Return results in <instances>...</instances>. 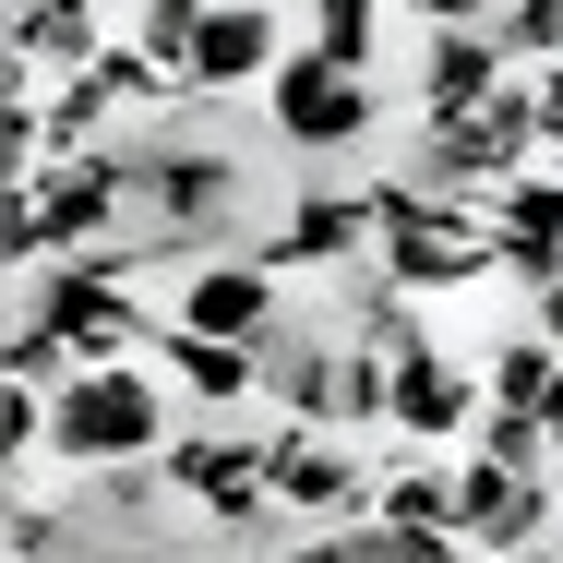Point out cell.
Listing matches in <instances>:
<instances>
[{
  "mask_svg": "<svg viewBox=\"0 0 563 563\" xmlns=\"http://www.w3.org/2000/svg\"><path fill=\"white\" fill-rule=\"evenodd\" d=\"M264 120H276V144H300V156H347L384 109H372V73H360V60L288 48V60H276V85H264Z\"/></svg>",
  "mask_w": 563,
  "mask_h": 563,
  "instance_id": "obj_8",
  "label": "cell"
},
{
  "mask_svg": "<svg viewBox=\"0 0 563 563\" xmlns=\"http://www.w3.org/2000/svg\"><path fill=\"white\" fill-rule=\"evenodd\" d=\"M240 192H252V168L228 144H192V132L132 144V252L144 264H205L240 228Z\"/></svg>",
  "mask_w": 563,
  "mask_h": 563,
  "instance_id": "obj_1",
  "label": "cell"
},
{
  "mask_svg": "<svg viewBox=\"0 0 563 563\" xmlns=\"http://www.w3.org/2000/svg\"><path fill=\"white\" fill-rule=\"evenodd\" d=\"M492 24H504V48H516V73H540V60H563V0H504Z\"/></svg>",
  "mask_w": 563,
  "mask_h": 563,
  "instance_id": "obj_23",
  "label": "cell"
},
{
  "mask_svg": "<svg viewBox=\"0 0 563 563\" xmlns=\"http://www.w3.org/2000/svg\"><path fill=\"white\" fill-rule=\"evenodd\" d=\"M504 85H516L504 24H432V48H420V120H455L479 97H504Z\"/></svg>",
  "mask_w": 563,
  "mask_h": 563,
  "instance_id": "obj_15",
  "label": "cell"
},
{
  "mask_svg": "<svg viewBox=\"0 0 563 563\" xmlns=\"http://www.w3.org/2000/svg\"><path fill=\"white\" fill-rule=\"evenodd\" d=\"M492 228H504V288H552L563 276V168H516V180H492Z\"/></svg>",
  "mask_w": 563,
  "mask_h": 563,
  "instance_id": "obj_12",
  "label": "cell"
},
{
  "mask_svg": "<svg viewBox=\"0 0 563 563\" xmlns=\"http://www.w3.org/2000/svg\"><path fill=\"white\" fill-rule=\"evenodd\" d=\"M205 12L217 0H144V24H132V48L168 73V85H192V48H205Z\"/></svg>",
  "mask_w": 563,
  "mask_h": 563,
  "instance_id": "obj_19",
  "label": "cell"
},
{
  "mask_svg": "<svg viewBox=\"0 0 563 563\" xmlns=\"http://www.w3.org/2000/svg\"><path fill=\"white\" fill-rule=\"evenodd\" d=\"M132 455H168V372L156 360H85L60 396H48V467H132Z\"/></svg>",
  "mask_w": 563,
  "mask_h": 563,
  "instance_id": "obj_3",
  "label": "cell"
},
{
  "mask_svg": "<svg viewBox=\"0 0 563 563\" xmlns=\"http://www.w3.org/2000/svg\"><path fill=\"white\" fill-rule=\"evenodd\" d=\"M336 384H347V324L336 312H288L264 336V408L276 420H336Z\"/></svg>",
  "mask_w": 563,
  "mask_h": 563,
  "instance_id": "obj_11",
  "label": "cell"
},
{
  "mask_svg": "<svg viewBox=\"0 0 563 563\" xmlns=\"http://www.w3.org/2000/svg\"><path fill=\"white\" fill-rule=\"evenodd\" d=\"M132 563H168V552H132Z\"/></svg>",
  "mask_w": 563,
  "mask_h": 563,
  "instance_id": "obj_28",
  "label": "cell"
},
{
  "mask_svg": "<svg viewBox=\"0 0 563 563\" xmlns=\"http://www.w3.org/2000/svg\"><path fill=\"white\" fill-rule=\"evenodd\" d=\"M552 444H563V384H552Z\"/></svg>",
  "mask_w": 563,
  "mask_h": 563,
  "instance_id": "obj_27",
  "label": "cell"
},
{
  "mask_svg": "<svg viewBox=\"0 0 563 563\" xmlns=\"http://www.w3.org/2000/svg\"><path fill=\"white\" fill-rule=\"evenodd\" d=\"M552 156V132H540V97H528V73L504 85V97H479V109L455 120H420V156H408V180L420 192H492V180H516V168H540Z\"/></svg>",
  "mask_w": 563,
  "mask_h": 563,
  "instance_id": "obj_4",
  "label": "cell"
},
{
  "mask_svg": "<svg viewBox=\"0 0 563 563\" xmlns=\"http://www.w3.org/2000/svg\"><path fill=\"white\" fill-rule=\"evenodd\" d=\"M276 60H288V24H276V0H217L205 12V48H192V97H264L276 85Z\"/></svg>",
  "mask_w": 563,
  "mask_h": 563,
  "instance_id": "obj_14",
  "label": "cell"
},
{
  "mask_svg": "<svg viewBox=\"0 0 563 563\" xmlns=\"http://www.w3.org/2000/svg\"><path fill=\"white\" fill-rule=\"evenodd\" d=\"M528 563H552V552H528Z\"/></svg>",
  "mask_w": 563,
  "mask_h": 563,
  "instance_id": "obj_30",
  "label": "cell"
},
{
  "mask_svg": "<svg viewBox=\"0 0 563 563\" xmlns=\"http://www.w3.org/2000/svg\"><path fill=\"white\" fill-rule=\"evenodd\" d=\"M360 563H479L467 552V528H396V516H360V528H336Z\"/></svg>",
  "mask_w": 563,
  "mask_h": 563,
  "instance_id": "obj_18",
  "label": "cell"
},
{
  "mask_svg": "<svg viewBox=\"0 0 563 563\" xmlns=\"http://www.w3.org/2000/svg\"><path fill=\"white\" fill-rule=\"evenodd\" d=\"M73 540H85V504H48V492L24 479V492H12V563H60Z\"/></svg>",
  "mask_w": 563,
  "mask_h": 563,
  "instance_id": "obj_20",
  "label": "cell"
},
{
  "mask_svg": "<svg viewBox=\"0 0 563 563\" xmlns=\"http://www.w3.org/2000/svg\"><path fill=\"white\" fill-rule=\"evenodd\" d=\"M479 384H492V408H528V420H552V384H563V347L528 324V336H504L479 360Z\"/></svg>",
  "mask_w": 563,
  "mask_h": 563,
  "instance_id": "obj_17",
  "label": "cell"
},
{
  "mask_svg": "<svg viewBox=\"0 0 563 563\" xmlns=\"http://www.w3.org/2000/svg\"><path fill=\"white\" fill-rule=\"evenodd\" d=\"M563 467H504V455H467V552L479 563H528L552 540Z\"/></svg>",
  "mask_w": 563,
  "mask_h": 563,
  "instance_id": "obj_10",
  "label": "cell"
},
{
  "mask_svg": "<svg viewBox=\"0 0 563 563\" xmlns=\"http://www.w3.org/2000/svg\"><path fill=\"white\" fill-rule=\"evenodd\" d=\"M168 324L264 347L276 324H288V276H276L264 252H205V264H180V288H168Z\"/></svg>",
  "mask_w": 563,
  "mask_h": 563,
  "instance_id": "obj_9",
  "label": "cell"
},
{
  "mask_svg": "<svg viewBox=\"0 0 563 563\" xmlns=\"http://www.w3.org/2000/svg\"><path fill=\"white\" fill-rule=\"evenodd\" d=\"M132 240V144H85L12 192V264H85Z\"/></svg>",
  "mask_w": 563,
  "mask_h": 563,
  "instance_id": "obj_2",
  "label": "cell"
},
{
  "mask_svg": "<svg viewBox=\"0 0 563 563\" xmlns=\"http://www.w3.org/2000/svg\"><path fill=\"white\" fill-rule=\"evenodd\" d=\"M540 336L563 347V276H552V288H540Z\"/></svg>",
  "mask_w": 563,
  "mask_h": 563,
  "instance_id": "obj_26",
  "label": "cell"
},
{
  "mask_svg": "<svg viewBox=\"0 0 563 563\" xmlns=\"http://www.w3.org/2000/svg\"><path fill=\"white\" fill-rule=\"evenodd\" d=\"M528 97H540V132L563 144V60H540V73H528Z\"/></svg>",
  "mask_w": 563,
  "mask_h": 563,
  "instance_id": "obj_24",
  "label": "cell"
},
{
  "mask_svg": "<svg viewBox=\"0 0 563 563\" xmlns=\"http://www.w3.org/2000/svg\"><path fill=\"white\" fill-rule=\"evenodd\" d=\"M252 252H264L288 288L347 276V264H384V205H372V180H360V192H347V180H312V192H288V217L252 228Z\"/></svg>",
  "mask_w": 563,
  "mask_h": 563,
  "instance_id": "obj_5",
  "label": "cell"
},
{
  "mask_svg": "<svg viewBox=\"0 0 563 563\" xmlns=\"http://www.w3.org/2000/svg\"><path fill=\"white\" fill-rule=\"evenodd\" d=\"M384 12H396V0H312V48L372 73V48H384Z\"/></svg>",
  "mask_w": 563,
  "mask_h": 563,
  "instance_id": "obj_22",
  "label": "cell"
},
{
  "mask_svg": "<svg viewBox=\"0 0 563 563\" xmlns=\"http://www.w3.org/2000/svg\"><path fill=\"white\" fill-rule=\"evenodd\" d=\"M288 563H360V552H347L336 528H312V540H300V552H288Z\"/></svg>",
  "mask_w": 563,
  "mask_h": 563,
  "instance_id": "obj_25",
  "label": "cell"
},
{
  "mask_svg": "<svg viewBox=\"0 0 563 563\" xmlns=\"http://www.w3.org/2000/svg\"><path fill=\"white\" fill-rule=\"evenodd\" d=\"M264 479H276V504L300 528H360L372 492H384V467H360V432H336V420H276L264 432Z\"/></svg>",
  "mask_w": 563,
  "mask_h": 563,
  "instance_id": "obj_6",
  "label": "cell"
},
{
  "mask_svg": "<svg viewBox=\"0 0 563 563\" xmlns=\"http://www.w3.org/2000/svg\"><path fill=\"white\" fill-rule=\"evenodd\" d=\"M479 408H492V384L467 372V360H444V336L420 347V360H396V444H467L479 432Z\"/></svg>",
  "mask_w": 563,
  "mask_h": 563,
  "instance_id": "obj_13",
  "label": "cell"
},
{
  "mask_svg": "<svg viewBox=\"0 0 563 563\" xmlns=\"http://www.w3.org/2000/svg\"><path fill=\"white\" fill-rule=\"evenodd\" d=\"M48 396H60V384H0V444H12V479H48Z\"/></svg>",
  "mask_w": 563,
  "mask_h": 563,
  "instance_id": "obj_21",
  "label": "cell"
},
{
  "mask_svg": "<svg viewBox=\"0 0 563 563\" xmlns=\"http://www.w3.org/2000/svg\"><path fill=\"white\" fill-rule=\"evenodd\" d=\"M168 479H180V504L228 528V540H264L288 504H276V479H264V432H168Z\"/></svg>",
  "mask_w": 563,
  "mask_h": 563,
  "instance_id": "obj_7",
  "label": "cell"
},
{
  "mask_svg": "<svg viewBox=\"0 0 563 563\" xmlns=\"http://www.w3.org/2000/svg\"><path fill=\"white\" fill-rule=\"evenodd\" d=\"M552 168H563V144H552Z\"/></svg>",
  "mask_w": 563,
  "mask_h": 563,
  "instance_id": "obj_29",
  "label": "cell"
},
{
  "mask_svg": "<svg viewBox=\"0 0 563 563\" xmlns=\"http://www.w3.org/2000/svg\"><path fill=\"white\" fill-rule=\"evenodd\" d=\"M192 408H252L264 396V347L252 336H192V324H156V347H144Z\"/></svg>",
  "mask_w": 563,
  "mask_h": 563,
  "instance_id": "obj_16",
  "label": "cell"
}]
</instances>
